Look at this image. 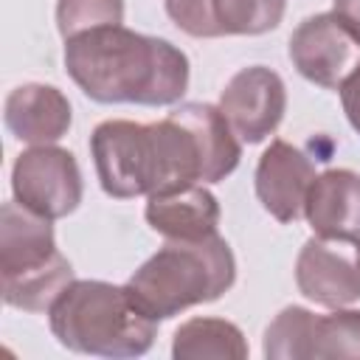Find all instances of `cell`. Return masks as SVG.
<instances>
[{
  "label": "cell",
  "mask_w": 360,
  "mask_h": 360,
  "mask_svg": "<svg viewBox=\"0 0 360 360\" xmlns=\"http://www.w3.org/2000/svg\"><path fill=\"white\" fill-rule=\"evenodd\" d=\"M250 354L242 329L225 318H188L174 329V360H245Z\"/></svg>",
  "instance_id": "15"
},
{
  "label": "cell",
  "mask_w": 360,
  "mask_h": 360,
  "mask_svg": "<svg viewBox=\"0 0 360 360\" xmlns=\"http://www.w3.org/2000/svg\"><path fill=\"white\" fill-rule=\"evenodd\" d=\"M3 121L17 141L42 146V143H56L59 138L68 135L73 110L59 87L28 82L8 93L3 107Z\"/></svg>",
  "instance_id": "12"
},
{
  "label": "cell",
  "mask_w": 360,
  "mask_h": 360,
  "mask_svg": "<svg viewBox=\"0 0 360 360\" xmlns=\"http://www.w3.org/2000/svg\"><path fill=\"white\" fill-rule=\"evenodd\" d=\"M163 3H166V14L172 17V22L188 37H200V39L219 37L211 0H163Z\"/></svg>",
  "instance_id": "20"
},
{
  "label": "cell",
  "mask_w": 360,
  "mask_h": 360,
  "mask_svg": "<svg viewBox=\"0 0 360 360\" xmlns=\"http://www.w3.org/2000/svg\"><path fill=\"white\" fill-rule=\"evenodd\" d=\"M349 242H332L312 236L304 242L295 259V284L298 292L321 307L338 309L360 301V264Z\"/></svg>",
  "instance_id": "9"
},
{
  "label": "cell",
  "mask_w": 360,
  "mask_h": 360,
  "mask_svg": "<svg viewBox=\"0 0 360 360\" xmlns=\"http://www.w3.org/2000/svg\"><path fill=\"white\" fill-rule=\"evenodd\" d=\"M124 22V0H59L56 3V28L62 39L76 37L101 25Z\"/></svg>",
  "instance_id": "19"
},
{
  "label": "cell",
  "mask_w": 360,
  "mask_h": 360,
  "mask_svg": "<svg viewBox=\"0 0 360 360\" xmlns=\"http://www.w3.org/2000/svg\"><path fill=\"white\" fill-rule=\"evenodd\" d=\"M318 315L307 307H284L264 329L262 352L267 360H312Z\"/></svg>",
  "instance_id": "16"
},
{
  "label": "cell",
  "mask_w": 360,
  "mask_h": 360,
  "mask_svg": "<svg viewBox=\"0 0 360 360\" xmlns=\"http://www.w3.org/2000/svg\"><path fill=\"white\" fill-rule=\"evenodd\" d=\"M143 217L163 239H202L217 233L219 202L202 183H188L149 194Z\"/></svg>",
  "instance_id": "13"
},
{
  "label": "cell",
  "mask_w": 360,
  "mask_h": 360,
  "mask_svg": "<svg viewBox=\"0 0 360 360\" xmlns=\"http://www.w3.org/2000/svg\"><path fill=\"white\" fill-rule=\"evenodd\" d=\"M236 281L231 245L217 233L202 239H166L129 278L132 304L155 323L194 307L217 301Z\"/></svg>",
  "instance_id": "3"
},
{
  "label": "cell",
  "mask_w": 360,
  "mask_h": 360,
  "mask_svg": "<svg viewBox=\"0 0 360 360\" xmlns=\"http://www.w3.org/2000/svg\"><path fill=\"white\" fill-rule=\"evenodd\" d=\"M90 155L104 194L132 200L188 183H202V152L191 127L169 112L160 121H101L90 135Z\"/></svg>",
  "instance_id": "2"
},
{
  "label": "cell",
  "mask_w": 360,
  "mask_h": 360,
  "mask_svg": "<svg viewBox=\"0 0 360 360\" xmlns=\"http://www.w3.org/2000/svg\"><path fill=\"white\" fill-rule=\"evenodd\" d=\"M174 115H180L202 152V183H219L225 180L242 158V146L236 141V132L231 129L225 112L219 110V104H205V101H186L180 107L172 110Z\"/></svg>",
  "instance_id": "14"
},
{
  "label": "cell",
  "mask_w": 360,
  "mask_h": 360,
  "mask_svg": "<svg viewBox=\"0 0 360 360\" xmlns=\"http://www.w3.org/2000/svg\"><path fill=\"white\" fill-rule=\"evenodd\" d=\"M51 222L17 200L0 208L3 301L14 309L45 312L73 281V267L59 253Z\"/></svg>",
  "instance_id": "5"
},
{
  "label": "cell",
  "mask_w": 360,
  "mask_h": 360,
  "mask_svg": "<svg viewBox=\"0 0 360 360\" xmlns=\"http://www.w3.org/2000/svg\"><path fill=\"white\" fill-rule=\"evenodd\" d=\"M219 37H259L273 31L287 0H211Z\"/></svg>",
  "instance_id": "17"
},
{
  "label": "cell",
  "mask_w": 360,
  "mask_h": 360,
  "mask_svg": "<svg viewBox=\"0 0 360 360\" xmlns=\"http://www.w3.org/2000/svg\"><path fill=\"white\" fill-rule=\"evenodd\" d=\"M326 357H360V309H332L318 315L312 360Z\"/></svg>",
  "instance_id": "18"
},
{
  "label": "cell",
  "mask_w": 360,
  "mask_h": 360,
  "mask_svg": "<svg viewBox=\"0 0 360 360\" xmlns=\"http://www.w3.org/2000/svg\"><path fill=\"white\" fill-rule=\"evenodd\" d=\"M315 180L312 160L292 143L276 138L262 152L253 174L256 197L262 208L278 222H295L304 217V200Z\"/></svg>",
  "instance_id": "10"
},
{
  "label": "cell",
  "mask_w": 360,
  "mask_h": 360,
  "mask_svg": "<svg viewBox=\"0 0 360 360\" xmlns=\"http://www.w3.org/2000/svg\"><path fill=\"white\" fill-rule=\"evenodd\" d=\"M53 338L79 354L141 357L155 343V321L129 298L124 284L73 278L48 309Z\"/></svg>",
  "instance_id": "4"
},
{
  "label": "cell",
  "mask_w": 360,
  "mask_h": 360,
  "mask_svg": "<svg viewBox=\"0 0 360 360\" xmlns=\"http://www.w3.org/2000/svg\"><path fill=\"white\" fill-rule=\"evenodd\" d=\"M340 90V104H343V112L352 124V129L360 135V68H354L346 82L338 87Z\"/></svg>",
  "instance_id": "21"
},
{
  "label": "cell",
  "mask_w": 360,
  "mask_h": 360,
  "mask_svg": "<svg viewBox=\"0 0 360 360\" xmlns=\"http://www.w3.org/2000/svg\"><path fill=\"white\" fill-rule=\"evenodd\" d=\"M65 68L98 104L163 107L188 90V56L169 39L101 25L65 39Z\"/></svg>",
  "instance_id": "1"
},
{
  "label": "cell",
  "mask_w": 360,
  "mask_h": 360,
  "mask_svg": "<svg viewBox=\"0 0 360 360\" xmlns=\"http://www.w3.org/2000/svg\"><path fill=\"white\" fill-rule=\"evenodd\" d=\"M219 110L225 112L239 141L262 143L284 118L287 87L276 70L250 65L231 76V82L219 93Z\"/></svg>",
  "instance_id": "8"
},
{
  "label": "cell",
  "mask_w": 360,
  "mask_h": 360,
  "mask_svg": "<svg viewBox=\"0 0 360 360\" xmlns=\"http://www.w3.org/2000/svg\"><path fill=\"white\" fill-rule=\"evenodd\" d=\"M11 194L39 217L62 219L82 202L84 183L73 152L42 143L17 155L11 166Z\"/></svg>",
  "instance_id": "6"
},
{
  "label": "cell",
  "mask_w": 360,
  "mask_h": 360,
  "mask_svg": "<svg viewBox=\"0 0 360 360\" xmlns=\"http://www.w3.org/2000/svg\"><path fill=\"white\" fill-rule=\"evenodd\" d=\"M290 62L312 84L338 90L360 68V37L335 11L312 14L290 34Z\"/></svg>",
  "instance_id": "7"
},
{
  "label": "cell",
  "mask_w": 360,
  "mask_h": 360,
  "mask_svg": "<svg viewBox=\"0 0 360 360\" xmlns=\"http://www.w3.org/2000/svg\"><path fill=\"white\" fill-rule=\"evenodd\" d=\"M332 11L349 22V28L360 37V0H332Z\"/></svg>",
  "instance_id": "22"
},
{
  "label": "cell",
  "mask_w": 360,
  "mask_h": 360,
  "mask_svg": "<svg viewBox=\"0 0 360 360\" xmlns=\"http://www.w3.org/2000/svg\"><path fill=\"white\" fill-rule=\"evenodd\" d=\"M354 256H357V264H360V239L354 242Z\"/></svg>",
  "instance_id": "23"
},
{
  "label": "cell",
  "mask_w": 360,
  "mask_h": 360,
  "mask_svg": "<svg viewBox=\"0 0 360 360\" xmlns=\"http://www.w3.org/2000/svg\"><path fill=\"white\" fill-rule=\"evenodd\" d=\"M304 217L315 236L354 245L360 239V174L352 169H326L315 174Z\"/></svg>",
  "instance_id": "11"
}]
</instances>
